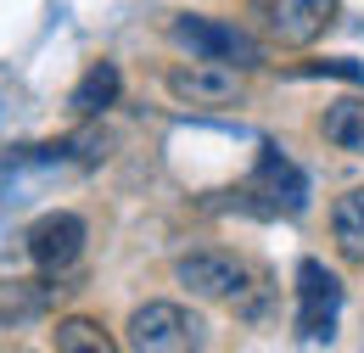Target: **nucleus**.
Listing matches in <instances>:
<instances>
[{
    "mask_svg": "<svg viewBox=\"0 0 364 353\" xmlns=\"http://www.w3.org/2000/svg\"><path fill=\"white\" fill-rule=\"evenodd\" d=\"M163 34H168V45H180L185 56H202V62H230L241 73L269 68V45L247 23H225V17H208V11H174L163 23Z\"/></svg>",
    "mask_w": 364,
    "mask_h": 353,
    "instance_id": "obj_1",
    "label": "nucleus"
},
{
    "mask_svg": "<svg viewBox=\"0 0 364 353\" xmlns=\"http://www.w3.org/2000/svg\"><path fill=\"white\" fill-rule=\"evenodd\" d=\"M241 11H247V28L264 45L303 51L336 23L342 0H241Z\"/></svg>",
    "mask_w": 364,
    "mask_h": 353,
    "instance_id": "obj_2",
    "label": "nucleus"
},
{
    "mask_svg": "<svg viewBox=\"0 0 364 353\" xmlns=\"http://www.w3.org/2000/svg\"><path fill=\"white\" fill-rule=\"evenodd\" d=\"M241 196H247V208L264 214V219H297V214L309 208V174L269 140V146H258L252 174L241 179Z\"/></svg>",
    "mask_w": 364,
    "mask_h": 353,
    "instance_id": "obj_3",
    "label": "nucleus"
},
{
    "mask_svg": "<svg viewBox=\"0 0 364 353\" xmlns=\"http://www.w3.org/2000/svg\"><path fill=\"white\" fill-rule=\"evenodd\" d=\"M163 90H168L180 107H202V112L247 107V73L230 68V62H202V56L168 62V68H163Z\"/></svg>",
    "mask_w": 364,
    "mask_h": 353,
    "instance_id": "obj_4",
    "label": "nucleus"
},
{
    "mask_svg": "<svg viewBox=\"0 0 364 353\" xmlns=\"http://www.w3.org/2000/svg\"><path fill=\"white\" fill-rule=\"evenodd\" d=\"M252 275L258 269L247 264L241 253H225V247H196V253L174 258V280H180L185 292L202 297V303H225V309L252 286Z\"/></svg>",
    "mask_w": 364,
    "mask_h": 353,
    "instance_id": "obj_5",
    "label": "nucleus"
},
{
    "mask_svg": "<svg viewBox=\"0 0 364 353\" xmlns=\"http://www.w3.org/2000/svg\"><path fill=\"white\" fill-rule=\"evenodd\" d=\"M124 348L135 353H185L202 348V320L185 309V303H168V297H151L129 314L124 325Z\"/></svg>",
    "mask_w": 364,
    "mask_h": 353,
    "instance_id": "obj_6",
    "label": "nucleus"
},
{
    "mask_svg": "<svg viewBox=\"0 0 364 353\" xmlns=\"http://www.w3.org/2000/svg\"><path fill=\"white\" fill-rule=\"evenodd\" d=\"M291 292H297V314H291L297 342H331L336 314H342V275H336V269H325L319 258H303Z\"/></svg>",
    "mask_w": 364,
    "mask_h": 353,
    "instance_id": "obj_7",
    "label": "nucleus"
},
{
    "mask_svg": "<svg viewBox=\"0 0 364 353\" xmlns=\"http://www.w3.org/2000/svg\"><path fill=\"white\" fill-rule=\"evenodd\" d=\"M85 241H90V224L79 219L73 208H50L23 230V247L40 275H68V269L85 258Z\"/></svg>",
    "mask_w": 364,
    "mask_h": 353,
    "instance_id": "obj_8",
    "label": "nucleus"
},
{
    "mask_svg": "<svg viewBox=\"0 0 364 353\" xmlns=\"http://www.w3.org/2000/svg\"><path fill=\"white\" fill-rule=\"evenodd\" d=\"M118 95H124V73H118V62H90L85 73H79V85L68 90V107H73V118H101V112H112L118 107Z\"/></svg>",
    "mask_w": 364,
    "mask_h": 353,
    "instance_id": "obj_9",
    "label": "nucleus"
},
{
    "mask_svg": "<svg viewBox=\"0 0 364 353\" xmlns=\"http://www.w3.org/2000/svg\"><path fill=\"white\" fill-rule=\"evenodd\" d=\"M331 247L348 269H364V185H348L331 202Z\"/></svg>",
    "mask_w": 364,
    "mask_h": 353,
    "instance_id": "obj_10",
    "label": "nucleus"
},
{
    "mask_svg": "<svg viewBox=\"0 0 364 353\" xmlns=\"http://www.w3.org/2000/svg\"><path fill=\"white\" fill-rule=\"evenodd\" d=\"M319 135H325V146H336V152H348V157H364V95L325 101Z\"/></svg>",
    "mask_w": 364,
    "mask_h": 353,
    "instance_id": "obj_11",
    "label": "nucleus"
},
{
    "mask_svg": "<svg viewBox=\"0 0 364 353\" xmlns=\"http://www.w3.org/2000/svg\"><path fill=\"white\" fill-rule=\"evenodd\" d=\"M50 348H56V353H112L118 342L107 337L101 320H90V314H68V320L50 325Z\"/></svg>",
    "mask_w": 364,
    "mask_h": 353,
    "instance_id": "obj_12",
    "label": "nucleus"
}]
</instances>
